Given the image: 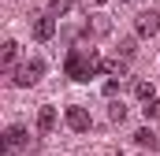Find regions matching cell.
<instances>
[{
	"instance_id": "cell-13",
	"label": "cell",
	"mask_w": 160,
	"mask_h": 156,
	"mask_svg": "<svg viewBox=\"0 0 160 156\" xmlns=\"http://www.w3.org/2000/svg\"><path fill=\"white\" fill-rule=\"evenodd\" d=\"M134 48H138V41H134V37H123V41H119V56H123V60H130Z\"/></svg>"
},
{
	"instance_id": "cell-11",
	"label": "cell",
	"mask_w": 160,
	"mask_h": 156,
	"mask_svg": "<svg viewBox=\"0 0 160 156\" xmlns=\"http://www.w3.org/2000/svg\"><path fill=\"white\" fill-rule=\"evenodd\" d=\"M134 97H138L142 104H149V100H157V93H153V82H134Z\"/></svg>"
},
{
	"instance_id": "cell-3",
	"label": "cell",
	"mask_w": 160,
	"mask_h": 156,
	"mask_svg": "<svg viewBox=\"0 0 160 156\" xmlns=\"http://www.w3.org/2000/svg\"><path fill=\"white\" fill-rule=\"evenodd\" d=\"M134 34H138V37L160 34V11H142V15L134 19Z\"/></svg>"
},
{
	"instance_id": "cell-12",
	"label": "cell",
	"mask_w": 160,
	"mask_h": 156,
	"mask_svg": "<svg viewBox=\"0 0 160 156\" xmlns=\"http://www.w3.org/2000/svg\"><path fill=\"white\" fill-rule=\"evenodd\" d=\"M67 11H71V0H48V11H45V15H48V19H60V15H67Z\"/></svg>"
},
{
	"instance_id": "cell-5",
	"label": "cell",
	"mask_w": 160,
	"mask_h": 156,
	"mask_svg": "<svg viewBox=\"0 0 160 156\" xmlns=\"http://www.w3.org/2000/svg\"><path fill=\"white\" fill-rule=\"evenodd\" d=\"M30 141V134H26V126H8V134H4V153H19L22 145Z\"/></svg>"
},
{
	"instance_id": "cell-9",
	"label": "cell",
	"mask_w": 160,
	"mask_h": 156,
	"mask_svg": "<svg viewBox=\"0 0 160 156\" xmlns=\"http://www.w3.org/2000/svg\"><path fill=\"white\" fill-rule=\"evenodd\" d=\"M134 145H138V149H149V153H153V149L160 145V138L153 134V130H149V126H142V130L134 134Z\"/></svg>"
},
{
	"instance_id": "cell-1",
	"label": "cell",
	"mask_w": 160,
	"mask_h": 156,
	"mask_svg": "<svg viewBox=\"0 0 160 156\" xmlns=\"http://www.w3.org/2000/svg\"><path fill=\"white\" fill-rule=\"evenodd\" d=\"M101 56L89 48V52H82V48H71L67 52V60H63V71H67V78H75V82H89V78L101 71Z\"/></svg>"
},
{
	"instance_id": "cell-7",
	"label": "cell",
	"mask_w": 160,
	"mask_h": 156,
	"mask_svg": "<svg viewBox=\"0 0 160 156\" xmlns=\"http://www.w3.org/2000/svg\"><path fill=\"white\" fill-rule=\"evenodd\" d=\"M52 34H56V19H48V15L34 19V37L38 41H52Z\"/></svg>"
},
{
	"instance_id": "cell-4",
	"label": "cell",
	"mask_w": 160,
	"mask_h": 156,
	"mask_svg": "<svg viewBox=\"0 0 160 156\" xmlns=\"http://www.w3.org/2000/svg\"><path fill=\"white\" fill-rule=\"evenodd\" d=\"M67 126H71L75 134H86V130L93 126V119H89V112H86L82 104H71V108H67Z\"/></svg>"
},
{
	"instance_id": "cell-14",
	"label": "cell",
	"mask_w": 160,
	"mask_h": 156,
	"mask_svg": "<svg viewBox=\"0 0 160 156\" xmlns=\"http://www.w3.org/2000/svg\"><path fill=\"white\" fill-rule=\"evenodd\" d=\"M108 119H112V123H123V119H127V108H123V100H116V104L108 108Z\"/></svg>"
},
{
	"instance_id": "cell-15",
	"label": "cell",
	"mask_w": 160,
	"mask_h": 156,
	"mask_svg": "<svg viewBox=\"0 0 160 156\" xmlns=\"http://www.w3.org/2000/svg\"><path fill=\"white\" fill-rule=\"evenodd\" d=\"M142 115H145V119H160V97H157V100H149V104L142 108Z\"/></svg>"
},
{
	"instance_id": "cell-10",
	"label": "cell",
	"mask_w": 160,
	"mask_h": 156,
	"mask_svg": "<svg viewBox=\"0 0 160 156\" xmlns=\"http://www.w3.org/2000/svg\"><path fill=\"white\" fill-rule=\"evenodd\" d=\"M52 126H56V108H48V104H45V108L38 112V130H41V134H48Z\"/></svg>"
},
{
	"instance_id": "cell-6",
	"label": "cell",
	"mask_w": 160,
	"mask_h": 156,
	"mask_svg": "<svg viewBox=\"0 0 160 156\" xmlns=\"http://www.w3.org/2000/svg\"><path fill=\"white\" fill-rule=\"evenodd\" d=\"M15 60H19V45H15V41H4V48H0V67H4L8 75H15Z\"/></svg>"
},
{
	"instance_id": "cell-16",
	"label": "cell",
	"mask_w": 160,
	"mask_h": 156,
	"mask_svg": "<svg viewBox=\"0 0 160 156\" xmlns=\"http://www.w3.org/2000/svg\"><path fill=\"white\" fill-rule=\"evenodd\" d=\"M116 93H119V78H108L104 82V97H116Z\"/></svg>"
},
{
	"instance_id": "cell-17",
	"label": "cell",
	"mask_w": 160,
	"mask_h": 156,
	"mask_svg": "<svg viewBox=\"0 0 160 156\" xmlns=\"http://www.w3.org/2000/svg\"><path fill=\"white\" fill-rule=\"evenodd\" d=\"M93 4H104V0H93Z\"/></svg>"
},
{
	"instance_id": "cell-8",
	"label": "cell",
	"mask_w": 160,
	"mask_h": 156,
	"mask_svg": "<svg viewBox=\"0 0 160 156\" xmlns=\"http://www.w3.org/2000/svg\"><path fill=\"white\" fill-rule=\"evenodd\" d=\"M101 71H104L108 78H127V60H123V56H112V60L101 63Z\"/></svg>"
},
{
	"instance_id": "cell-2",
	"label": "cell",
	"mask_w": 160,
	"mask_h": 156,
	"mask_svg": "<svg viewBox=\"0 0 160 156\" xmlns=\"http://www.w3.org/2000/svg\"><path fill=\"white\" fill-rule=\"evenodd\" d=\"M41 75H45V60H26V63H19V67H15L11 82H15L19 89H26V85H34Z\"/></svg>"
}]
</instances>
